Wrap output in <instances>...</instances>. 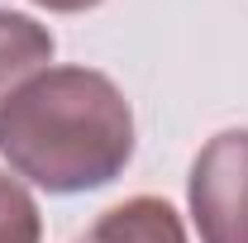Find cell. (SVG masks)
Wrapping results in <instances>:
<instances>
[{
  "label": "cell",
  "mask_w": 248,
  "mask_h": 243,
  "mask_svg": "<svg viewBox=\"0 0 248 243\" xmlns=\"http://www.w3.org/2000/svg\"><path fill=\"white\" fill-rule=\"evenodd\" d=\"M134 152V115L120 86L86 67L38 72L0 115V157L53 196L115 182Z\"/></svg>",
  "instance_id": "6da1fadb"
},
{
  "label": "cell",
  "mask_w": 248,
  "mask_h": 243,
  "mask_svg": "<svg viewBox=\"0 0 248 243\" xmlns=\"http://www.w3.org/2000/svg\"><path fill=\"white\" fill-rule=\"evenodd\" d=\"M191 214L201 243H248V129L210 138L191 167Z\"/></svg>",
  "instance_id": "7a4b0ae2"
},
{
  "label": "cell",
  "mask_w": 248,
  "mask_h": 243,
  "mask_svg": "<svg viewBox=\"0 0 248 243\" xmlns=\"http://www.w3.org/2000/svg\"><path fill=\"white\" fill-rule=\"evenodd\" d=\"M48 62H53V33L33 24L29 15L0 10V115Z\"/></svg>",
  "instance_id": "3957f363"
},
{
  "label": "cell",
  "mask_w": 248,
  "mask_h": 243,
  "mask_svg": "<svg viewBox=\"0 0 248 243\" xmlns=\"http://www.w3.org/2000/svg\"><path fill=\"white\" fill-rule=\"evenodd\" d=\"M77 243H186V234L167 200L134 196L115 210H105Z\"/></svg>",
  "instance_id": "277c9868"
},
{
  "label": "cell",
  "mask_w": 248,
  "mask_h": 243,
  "mask_svg": "<svg viewBox=\"0 0 248 243\" xmlns=\"http://www.w3.org/2000/svg\"><path fill=\"white\" fill-rule=\"evenodd\" d=\"M0 243H38V205L10 177H0Z\"/></svg>",
  "instance_id": "5b68a950"
},
{
  "label": "cell",
  "mask_w": 248,
  "mask_h": 243,
  "mask_svg": "<svg viewBox=\"0 0 248 243\" xmlns=\"http://www.w3.org/2000/svg\"><path fill=\"white\" fill-rule=\"evenodd\" d=\"M33 5H43V10H62V15H72V10H91L100 0H33Z\"/></svg>",
  "instance_id": "8992f818"
}]
</instances>
